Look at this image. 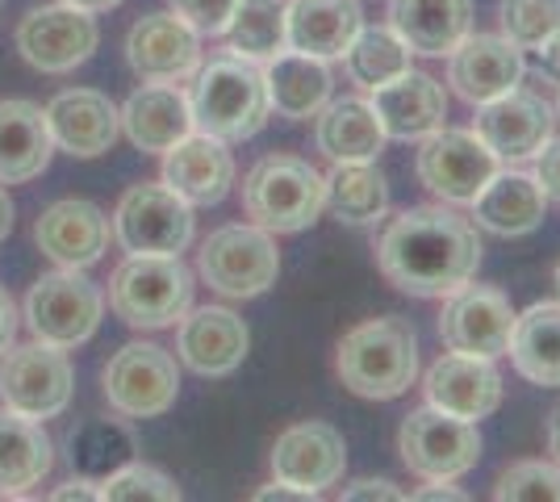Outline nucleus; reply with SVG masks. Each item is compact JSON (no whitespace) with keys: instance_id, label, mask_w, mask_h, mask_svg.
<instances>
[{"instance_id":"f257e3e1","label":"nucleus","mask_w":560,"mask_h":502,"mask_svg":"<svg viewBox=\"0 0 560 502\" xmlns=\"http://www.w3.org/2000/svg\"><path fill=\"white\" fill-rule=\"evenodd\" d=\"M376 268L410 297H447L481 268L477 226L452 206H410L381 231Z\"/></svg>"},{"instance_id":"f03ea898","label":"nucleus","mask_w":560,"mask_h":502,"mask_svg":"<svg viewBox=\"0 0 560 502\" xmlns=\"http://www.w3.org/2000/svg\"><path fill=\"white\" fill-rule=\"evenodd\" d=\"M335 373L355 398L369 402L401 398L419 377V335L397 314L369 318L339 339Z\"/></svg>"},{"instance_id":"7ed1b4c3","label":"nucleus","mask_w":560,"mask_h":502,"mask_svg":"<svg viewBox=\"0 0 560 502\" xmlns=\"http://www.w3.org/2000/svg\"><path fill=\"white\" fill-rule=\"evenodd\" d=\"M188 109H192V130L222 139V143H243L268 126V84L264 68L238 55H218L192 72L188 89Z\"/></svg>"},{"instance_id":"20e7f679","label":"nucleus","mask_w":560,"mask_h":502,"mask_svg":"<svg viewBox=\"0 0 560 502\" xmlns=\"http://www.w3.org/2000/svg\"><path fill=\"white\" fill-rule=\"evenodd\" d=\"M327 180L302 155H264L243 180V210L268 235H298L323 214Z\"/></svg>"},{"instance_id":"39448f33","label":"nucleus","mask_w":560,"mask_h":502,"mask_svg":"<svg viewBox=\"0 0 560 502\" xmlns=\"http://www.w3.org/2000/svg\"><path fill=\"white\" fill-rule=\"evenodd\" d=\"M109 306L139 331L176 327L192 306V272L180 256H126L109 281Z\"/></svg>"},{"instance_id":"423d86ee","label":"nucleus","mask_w":560,"mask_h":502,"mask_svg":"<svg viewBox=\"0 0 560 502\" xmlns=\"http://www.w3.org/2000/svg\"><path fill=\"white\" fill-rule=\"evenodd\" d=\"M105 314V293L84 277V268H59L38 277L25 293V327L38 343L80 348L89 343Z\"/></svg>"},{"instance_id":"0eeeda50","label":"nucleus","mask_w":560,"mask_h":502,"mask_svg":"<svg viewBox=\"0 0 560 502\" xmlns=\"http://www.w3.org/2000/svg\"><path fill=\"white\" fill-rule=\"evenodd\" d=\"M197 272L222 297H238V302L259 297V293L277 285L280 277L277 243L256 222L252 226H243V222L218 226L197 252Z\"/></svg>"},{"instance_id":"6e6552de","label":"nucleus","mask_w":560,"mask_h":502,"mask_svg":"<svg viewBox=\"0 0 560 502\" xmlns=\"http://www.w3.org/2000/svg\"><path fill=\"white\" fill-rule=\"evenodd\" d=\"M401 465L422 481H456L481 460V435L477 423L444 415L435 407H419L401 419L397 431Z\"/></svg>"},{"instance_id":"1a4fd4ad","label":"nucleus","mask_w":560,"mask_h":502,"mask_svg":"<svg viewBox=\"0 0 560 502\" xmlns=\"http://www.w3.org/2000/svg\"><path fill=\"white\" fill-rule=\"evenodd\" d=\"M114 240L130 256H180L192 243V206L164 180H142L117 201Z\"/></svg>"},{"instance_id":"9d476101","label":"nucleus","mask_w":560,"mask_h":502,"mask_svg":"<svg viewBox=\"0 0 560 502\" xmlns=\"http://www.w3.org/2000/svg\"><path fill=\"white\" fill-rule=\"evenodd\" d=\"M105 398L126 419H160L176 407L180 369L160 343H126L105 364Z\"/></svg>"},{"instance_id":"9b49d317","label":"nucleus","mask_w":560,"mask_h":502,"mask_svg":"<svg viewBox=\"0 0 560 502\" xmlns=\"http://www.w3.org/2000/svg\"><path fill=\"white\" fill-rule=\"evenodd\" d=\"M75 389V373L63 348L50 343H22L0 360V402L25 419H55L63 415Z\"/></svg>"},{"instance_id":"f8f14e48","label":"nucleus","mask_w":560,"mask_h":502,"mask_svg":"<svg viewBox=\"0 0 560 502\" xmlns=\"http://www.w3.org/2000/svg\"><path fill=\"white\" fill-rule=\"evenodd\" d=\"M502 167V160L477 139V130H431L419 147L422 189L440 197L444 206H472V197L490 185V176Z\"/></svg>"},{"instance_id":"ddd939ff","label":"nucleus","mask_w":560,"mask_h":502,"mask_svg":"<svg viewBox=\"0 0 560 502\" xmlns=\"http://www.w3.org/2000/svg\"><path fill=\"white\" fill-rule=\"evenodd\" d=\"M101 43L93 13L75 9V4H43L18 25V50L34 72L63 75L75 72Z\"/></svg>"},{"instance_id":"4468645a","label":"nucleus","mask_w":560,"mask_h":502,"mask_svg":"<svg viewBox=\"0 0 560 502\" xmlns=\"http://www.w3.org/2000/svg\"><path fill=\"white\" fill-rule=\"evenodd\" d=\"M514 331V306L502 289L493 285H460L456 293L444 297V314H440V339L452 352H468V357L498 360L506 357Z\"/></svg>"},{"instance_id":"2eb2a0df","label":"nucleus","mask_w":560,"mask_h":502,"mask_svg":"<svg viewBox=\"0 0 560 502\" xmlns=\"http://www.w3.org/2000/svg\"><path fill=\"white\" fill-rule=\"evenodd\" d=\"M552 126H557V109L527 89H511V93L477 105V121H472L477 139L490 147L498 160H511V164L532 160L539 147L552 139Z\"/></svg>"},{"instance_id":"dca6fc26","label":"nucleus","mask_w":560,"mask_h":502,"mask_svg":"<svg viewBox=\"0 0 560 502\" xmlns=\"http://www.w3.org/2000/svg\"><path fill=\"white\" fill-rule=\"evenodd\" d=\"M126 59L142 84H180L201 68V34L176 13H147L126 38Z\"/></svg>"},{"instance_id":"f3484780","label":"nucleus","mask_w":560,"mask_h":502,"mask_svg":"<svg viewBox=\"0 0 560 502\" xmlns=\"http://www.w3.org/2000/svg\"><path fill=\"white\" fill-rule=\"evenodd\" d=\"M422 394H427V407L468 419V423H481L502 407V373L493 369V360L447 348L444 357L427 369Z\"/></svg>"},{"instance_id":"a211bd4d","label":"nucleus","mask_w":560,"mask_h":502,"mask_svg":"<svg viewBox=\"0 0 560 502\" xmlns=\"http://www.w3.org/2000/svg\"><path fill=\"white\" fill-rule=\"evenodd\" d=\"M523 72H527L523 50L514 47L506 34H472L468 30L456 43V50L447 55V84L468 105H486L493 96L518 89Z\"/></svg>"},{"instance_id":"6ab92c4d","label":"nucleus","mask_w":560,"mask_h":502,"mask_svg":"<svg viewBox=\"0 0 560 502\" xmlns=\"http://www.w3.org/2000/svg\"><path fill=\"white\" fill-rule=\"evenodd\" d=\"M343 469H348V444L330 423H298L280 431L272 444V478L302 486L314 499L327 486H339Z\"/></svg>"},{"instance_id":"aec40b11","label":"nucleus","mask_w":560,"mask_h":502,"mask_svg":"<svg viewBox=\"0 0 560 502\" xmlns=\"http://www.w3.org/2000/svg\"><path fill=\"white\" fill-rule=\"evenodd\" d=\"M109 235H114V226H109L105 210L84 201V197L55 201L34 222V240L43 247V256L59 268H93L105 256Z\"/></svg>"},{"instance_id":"412c9836","label":"nucleus","mask_w":560,"mask_h":502,"mask_svg":"<svg viewBox=\"0 0 560 502\" xmlns=\"http://www.w3.org/2000/svg\"><path fill=\"white\" fill-rule=\"evenodd\" d=\"M252 335L247 323L226 306H201L185 311L180 331H176V352L197 377H231L247 360Z\"/></svg>"},{"instance_id":"4be33fe9","label":"nucleus","mask_w":560,"mask_h":502,"mask_svg":"<svg viewBox=\"0 0 560 502\" xmlns=\"http://www.w3.org/2000/svg\"><path fill=\"white\" fill-rule=\"evenodd\" d=\"M50 139L75 160H96L117 143L121 114L105 93L96 89H68L47 105Z\"/></svg>"},{"instance_id":"5701e85b","label":"nucleus","mask_w":560,"mask_h":502,"mask_svg":"<svg viewBox=\"0 0 560 502\" xmlns=\"http://www.w3.org/2000/svg\"><path fill=\"white\" fill-rule=\"evenodd\" d=\"M164 185L180 192L188 206H218L234 185V155L222 139L192 130L164 151Z\"/></svg>"},{"instance_id":"b1692460","label":"nucleus","mask_w":560,"mask_h":502,"mask_svg":"<svg viewBox=\"0 0 560 502\" xmlns=\"http://www.w3.org/2000/svg\"><path fill=\"white\" fill-rule=\"evenodd\" d=\"M373 109L381 126H385V139H427L431 130H440L447 118V93L435 75L410 72L389 80L373 89Z\"/></svg>"},{"instance_id":"393cba45","label":"nucleus","mask_w":560,"mask_h":502,"mask_svg":"<svg viewBox=\"0 0 560 502\" xmlns=\"http://www.w3.org/2000/svg\"><path fill=\"white\" fill-rule=\"evenodd\" d=\"M548 214V192L536 180V172H493L490 185L472 197V218L502 240L532 235Z\"/></svg>"},{"instance_id":"a878e982","label":"nucleus","mask_w":560,"mask_h":502,"mask_svg":"<svg viewBox=\"0 0 560 502\" xmlns=\"http://www.w3.org/2000/svg\"><path fill=\"white\" fill-rule=\"evenodd\" d=\"M121 114V130L126 139L147 151V155H164L192 135V109H188V93L176 84H142L139 93L117 109Z\"/></svg>"},{"instance_id":"bb28decb","label":"nucleus","mask_w":560,"mask_h":502,"mask_svg":"<svg viewBox=\"0 0 560 502\" xmlns=\"http://www.w3.org/2000/svg\"><path fill=\"white\" fill-rule=\"evenodd\" d=\"M55 155L47 109L34 101H0V185L43 176Z\"/></svg>"},{"instance_id":"cd10ccee","label":"nucleus","mask_w":560,"mask_h":502,"mask_svg":"<svg viewBox=\"0 0 560 502\" xmlns=\"http://www.w3.org/2000/svg\"><path fill=\"white\" fill-rule=\"evenodd\" d=\"M360 25H364L360 0H289L284 38L289 50H302L314 59H343Z\"/></svg>"},{"instance_id":"c85d7f7f","label":"nucleus","mask_w":560,"mask_h":502,"mask_svg":"<svg viewBox=\"0 0 560 502\" xmlns=\"http://www.w3.org/2000/svg\"><path fill=\"white\" fill-rule=\"evenodd\" d=\"M389 25L415 55L444 59L472 30V0H389Z\"/></svg>"},{"instance_id":"c756f323","label":"nucleus","mask_w":560,"mask_h":502,"mask_svg":"<svg viewBox=\"0 0 560 502\" xmlns=\"http://www.w3.org/2000/svg\"><path fill=\"white\" fill-rule=\"evenodd\" d=\"M55 465V444L38 419L0 410V499H25Z\"/></svg>"},{"instance_id":"7c9ffc66","label":"nucleus","mask_w":560,"mask_h":502,"mask_svg":"<svg viewBox=\"0 0 560 502\" xmlns=\"http://www.w3.org/2000/svg\"><path fill=\"white\" fill-rule=\"evenodd\" d=\"M318 151L330 164H364L385 151V126L376 118L373 101L364 96H343V101H327L318 109Z\"/></svg>"},{"instance_id":"2f4dec72","label":"nucleus","mask_w":560,"mask_h":502,"mask_svg":"<svg viewBox=\"0 0 560 502\" xmlns=\"http://www.w3.org/2000/svg\"><path fill=\"white\" fill-rule=\"evenodd\" d=\"M264 84H268V105L280 118L305 121L318 118V109L330 101V68L327 59H314L302 50H280L277 59H268L264 68Z\"/></svg>"},{"instance_id":"473e14b6","label":"nucleus","mask_w":560,"mask_h":502,"mask_svg":"<svg viewBox=\"0 0 560 502\" xmlns=\"http://www.w3.org/2000/svg\"><path fill=\"white\" fill-rule=\"evenodd\" d=\"M511 364L523 382L557 389L560 385V302H536L514 314Z\"/></svg>"},{"instance_id":"72a5a7b5","label":"nucleus","mask_w":560,"mask_h":502,"mask_svg":"<svg viewBox=\"0 0 560 502\" xmlns=\"http://www.w3.org/2000/svg\"><path fill=\"white\" fill-rule=\"evenodd\" d=\"M130 460H139V444L130 428L117 419H84L68 431V465L75 478L101 486Z\"/></svg>"},{"instance_id":"f704fd0d","label":"nucleus","mask_w":560,"mask_h":502,"mask_svg":"<svg viewBox=\"0 0 560 502\" xmlns=\"http://www.w3.org/2000/svg\"><path fill=\"white\" fill-rule=\"evenodd\" d=\"M327 180V197L323 210L348 222V226H369L376 218H385L389 210V180L373 167V160L364 164H335Z\"/></svg>"},{"instance_id":"c9c22d12","label":"nucleus","mask_w":560,"mask_h":502,"mask_svg":"<svg viewBox=\"0 0 560 502\" xmlns=\"http://www.w3.org/2000/svg\"><path fill=\"white\" fill-rule=\"evenodd\" d=\"M410 55L415 50L397 38L394 25H360V34L343 50V68H348L351 84L373 93L381 84H389V80L410 72Z\"/></svg>"},{"instance_id":"e433bc0d","label":"nucleus","mask_w":560,"mask_h":502,"mask_svg":"<svg viewBox=\"0 0 560 502\" xmlns=\"http://www.w3.org/2000/svg\"><path fill=\"white\" fill-rule=\"evenodd\" d=\"M284 13H289V0H243L234 9L231 25H226L231 55L252 59V63H268V59H277L280 50H289Z\"/></svg>"},{"instance_id":"4c0bfd02","label":"nucleus","mask_w":560,"mask_h":502,"mask_svg":"<svg viewBox=\"0 0 560 502\" xmlns=\"http://www.w3.org/2000/svg\"><path fill=\"white\" fill-rule=\"evenodd\" d=\"M498 502H560L557 460H514L493 481Z\"/></svg>"},{"instance_id":"58836bf2","label":"nucleus","mask_w":560,"mask_h":502,"mask_svg":"<svg viewBox=\"0 0 560 502\" xmlns=\"http://www.w3.org/2000/svg\"><path fill=\"white\" fill-rule=\"evenodd\" d=\"M502 34L518 50H536L560 30V0H502Z\"/></svg>"},{"instance_id":"ea45409f","label":"nucleus","mask_w":560,"mask_h":502,"mask_svg":"<svg viewBox=\"0 0 560 502\" xmlns=\"http://www.w3.org/2000/svg\"><path fill=\"white\" fill-rule=\"evenodd\" d=\"M180 486L167 478L164 469L130 460L126 469H117L114 478L101 481V502H180Z\"/></svg>"},{"instance_id":"a19ab883","label":"nucleus","mask_w":560,"mask_h":502,"mask_svg":"<svg viewBox=\"0 0 560 502\" xmlns=\"http://www.w3.org/2000/svg\"><path fill=\"white\" fill-rule=\"evenodd\" d=\"M172 4V13L176 17H185L197 34H226V25H231L234 9L243 4V0H167Z\"/></svg>"},{"instance_id":"79ce46f5","label":"nucleus","mask_w":560,"mask_h":502,"mask_svg":"<svg viewBox=\"0 0 560 502\" xmlns=\"http://www.w3.org/2000/svg\"><path fill=\"white\" fill-rule=\"evenodd\" d=\"M536 180L544 185L548 201H560V139H548L536 151Z\"/></svg>"},{"instance_id":"37998d69","label":"nucleus","mask_w":560,"mask_h":502,"mask_svg":"<svg viewBox=\"0 0 560 502\" xmlns=\"http://www.w3.org/2000/svg\"><path fill=\"white\" fill-rule=\"evenodd\" d=\"M406 499L389 478H360L343 490V502H397Z\"/></svg>"},{"instance_id":"c03bdc74","label":"nucleus","mask_w":560,"mask_h":502,"mask_svg":"<svg viewBox=\"0 0 560 502\" xmlns=\"http://www.w3.org/2000/svg\"><path fill=\"white\" fill-rule=\"evenodd\" d=\"M13 339H18V302L0 289V357L13 348Z\"/></svg>"},{"instance_id":"a18cd8bd","label":"nucleus","mask_w":560,"mask_h":502,"mask_svg":"<svg viewBox=\"0 0 560 502\" xmlns=\"http://www.w3.org/2000/svg\"><path fill=\"white\" fill-rule=\"evenodd\" d=\"M314 499V494H305L302 486H289V481L272 478L268 486H259L256 490V502H305Z\"/></svg>"},{"instance_id":"49530a36","label":"nucleus","mask_w":560,"mask_h":502,"mask_svg":"<svg viewBox=\"0 0 560 502\" xmlns=\"http://www.w3.org/2000/svg\"><path fill=\"white\" fill-rule=\"evenodd\" d=\"M55 502H93V499H101V486L96 481H84V478H71L68 486H59L55 494H50Z\"/></svg>"},{"instance_id":"de8ad7c7","label":"nucleus","mask_w":560,"mask_h":502,"mask_svg":"<svg viewBox=\"0 0 560 502\" xmlns=\"http://www.w3.org/2000/svg\"><path fill=\"white\" fill-rule=\"evenodd\" d=\"M539 72L548 75L552 84H560V30L548 38V43H539Z\"/></svg>"},{"instance_id":"09e8293b","label":"nucleus","mask_w":560,"mask_h":502,"mask_svg":"<svg viewBox=\"0 0 560 502\" xmlns=\"http://www.w3.org/2000/svg\"><path fill=\"white\" fill-rule=\"evenodd\" d=\"M544 448H548V456L560 465V402L548 410V423H544Z\"/></svg>"},{"instance_id":"8fccbe9b","label":"nucleus","mask_w":560,"mask_h":502,"mask_svg":"<svg viewBox=\"0 0 560 502\" xmlns=\"http://www.w3.org/2000/svg\"><path fill=\"white\" fill-rule=\"evenodd\" d=\"M415 499H419V502H440V499L460 502V499H465V494H460V490H456V486H452V481H431V486H427V490H419V494H415Z\"/></svg>"},{"instance_id":"3c124183","label":"nucleus","mask_w":560,"mask_h":502,"mask_svg":"<svg viewBox=\"0 0 560 502\" xmlns=\"http://www.w3.org/2000/svg\"><path fill=\"white\" fill-rule=\"evenodd\" d=\"M9 231H13V201H9V192L0 189V243L9 240Z\"/></svg>"},{"instance_id":"603ef678","label":"nucleus","mask_w":560,"mask_h":502,"mask_svg":"<svg viewBox=\"0 0 560 502\" xmlns=\"http://www.w3.org/2000/svg\"><path fill=\"white\" fill-rule=\"evenodd\" d=\"M68 4L84 9V13H109V9H117L121 0H68Z\"/></svg>"},{"instance_id":"864d4df0","label":"nucleus","mask_w":560,"mask_h":502,"mask_svg":"<svg viewBox=\"0 0 560 502\" xmlns=\"http://www.w3.org/2000/svg\"><path fill=\"white\" fill-rule=\"evenodd\" d=\"M552 281H557V293H560V264H557V277H552Z\"/></svg>"},{"instance_id":"5fc2aeb1","label":"nucleus","mask_w":560,"mask_h":502,"mask_svg":"<svg viewBox=\"0 0 560 502\" xmlns=\"http://www.w3.org/2000/svg\"><path fill=\"white\" fill-rule=\"evenodd\" d=\"M557 118H560V101H557Z\"/></svg>"}]
</instances>
